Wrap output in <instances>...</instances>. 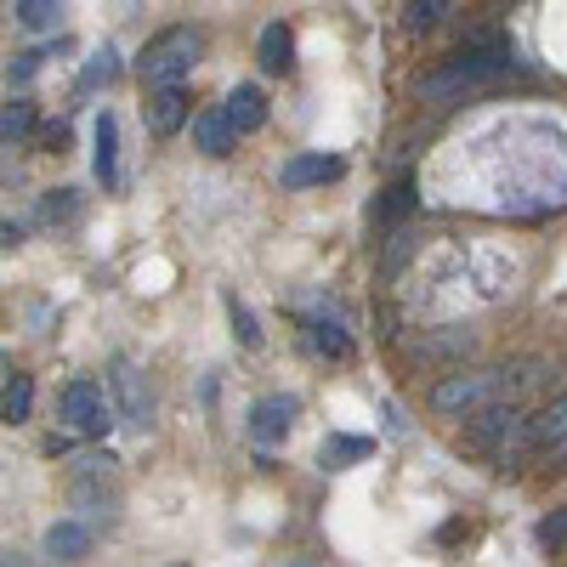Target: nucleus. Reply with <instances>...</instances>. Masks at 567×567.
I'll use <instances>...</instances> for the list:
<instances>
[{"label": "nucleus", "instance_id": "412c9836", "mask_svg": "<svg viewBox=\"0 0 567 567\" xmlns=\"http://www.w3.org/2000/svg\"><path fill=\"white\" fill-rule=\"evenodd\" d=\"M29 131H34V109H29V103H7V120H0V136H7V148H18Z\"/></svg>", "mask_w": 567, "mask_h": 567}, {"label": "nucleus", "instance_id": "20e7f679", "mask_svg": "<svg viewBox=\"0 0 567 567\" xmlns=\"http://www.w3.org/2000/svg\"><path fill=\"white\" fill-rule=\"evenodd\" d=\"M58 414L74 425L80 437H103L109 425H114V409H109V398H103L97 381H69L63 398H58Z\"/></svg>", "mask_w": 567, "mask_h": 567}, {"label": "nucleus", "instance_id": "6ab92c4d", "mask_svg": "<svg viewBox=\"0 0 567 567\" xmlns=\"http://www.w3.org/2000/svg\"><path fill=\"white\" fill-rule=\"evenodd\" d=\"M307 329H312V347H318L323 358H352V341L341 336V323H329V318H312Z\"/></svg>", "mask_w": 567, "mask_h": 567}, {"label": "nucleus", "instance_id": "a211bd4d", "mask_svg": "<svg viewBox=\"0 0 567 567\" xmlns=\"http://www.w3.org/2000/svg\"><path fill=\"white\" fill-rule=\"evenodd\" d=\"M85 545H91L85 523H58L52 534H45V550H52L58 561H74V556H85Z\"/></svg>", "mask_w": 567, "mask_h": 567}, {"label": "nucleus", "instance_id": "5701e85b", "mask_svg": "<svg viewBox=\"0 0 567 567\" xmlns=\"http://www.w3.org/2000/svg\"><path fill=\"white\" fill-rule=\"evenodd\" d=\"M74 210H80L74 187H58V194H45V199H40V221H45V227H52V221H69Z\"/></svg>", "mask_w": 567, "mask_h": 567}, {"label": "nucleus", "instance_id": "cd10ccee", "mask_svg": "<svg viewBox=\"0 0 567 567\" xmlns=\"http://www.w3.org/2000/svg\"><path fill=\"white\" fill-rule=\"evenodd\" d=\"M7 567H23V561H18V556H7Z\"/></svg>", "mask_w": 567, "mask_h": 567}, {"label": "nucleus", "instance_id": "dca6fc26", "mask_svg": "<svg viewBox=\"0 0 567 567\" xmlns=\"http://www.w3.org/2000/svg\"><path fill=\"white\" fill-rule=\"evenodd\" d=\"M414 205H420V194H414V187H409V182H392V187H386V199L374 205L369 216H374V227H398V221H403Z\"/></svg>", "mask_w": 567, "mask_h": 567}, {"label": "nucleus", "instance_id": "1a4fd4ad", "mask_svg": "<svg viewBox=\"0 0 567 567\" xmlns=\"http://www.w3.org/2000/svg\"><path fill=\"white\" fill-rule=\"evenodd\" d=\"M194 148L210 154V159H227L233 148H239V131H233L227 109H205V114L194 120Z\"/></svg>", "mask_w": 567, "mask_h": 567}, {"label": "nucleus", "instance_id": "423d86ee", "mask_svg": "<svg viewBox=\"0 0 567 567\" xmlns=\"http://www.w3.org/2000/svg\"><path fill=\"white\" fill-rule=\"evenodd\" d=\"M341 171H347L341 154H290V159H284V171H278V182L290 187V194H307V187L336 182Z\"/></svg>", "mask_w": 567, "mask_h": 567}, {"label": "nucleus", "instance_id": "393cba45", "mask_svg": "<svg viewBox=\"0 0 567 567\" xmlns=\"http://www.w3.org/2000/svg\"><path fill=\"white\" fill-rule=\"evenodd\" d=\"M409 256V227H392V239H386V256H381V267L386 272H398V261Z\"/></svg>", "mask_w": 567, "mask_h": 567}, {"label": "nucleus", "instance_id": "2eb2a0df", "mask_svg": "<svg viewBox=\"0 0 567 567\" xmlns=\"http://www.w3.org/2000/svg\"><path fill=\"white\" fill-rule=\"evenodd\" d=\"M12 12L29 34H45V29L63 23V0H12Z\"/></svg>", "mask_w": 567, "mask_h": 567}, {"label": "nucleus", "instance_id": "f03ea898", "mask_svg": "<svg viewBox=\"0 0 567 567\" xmlns=\"http://www.w3.org/2000/svg\"><path fill=\"white\" fill-rule=\"evenodd\" d=\"M194 63H199V34L187 23H171V29H159L148 45H142L136 74H142L148 91H165V85H182L187 74H194Z\"/></svg>", "mask_w": 567, "mask_h": 567}, {"label": "nucleus", "instance_id": "9b49d317", "mask_svg": "<svg viewBox=\"0 0 567 567\" xmlns=\"http://www.w3.org/2000/svg\"><path fill=\"white\" fill-rule=\"evenodd\" d=\"M221 109H227V120H233V131H239V136H250V131L267 125V97H261V85H233Z\"/></svg>", "mask_w": 567, "mask_h": 567}, {"label": "nucleus", "instance_id": "f3484780", "mask_svg": "<svg viewBox=\"0 0 567 567\" xmlns=\"http://www.w3.org/2000/svg\"><path fill=\"white\" fill-rule=\"evenodd\" d=\"M29 409H34V381L29 374H7V398H0V414H7V425H18V420H29Z\"/></svg>", "mask_w": 567, "mask_h": 567}, {"label": "nucleus", "instance_id": "ddd939ff", "mask_svg": "<svg viewBox=\"0 0 567 567\" xmlns=\"http://www.w3.org/2000/svg\"><path fill=\"white\" fill-rule=\"evenodd\" d=\"M91 165H97V182L103 187H120V120L109 109L97 120V154H91Z\"/></svg>", "mask_w": 567, "mask_h": 567}, {"label": "nucleus", "instance_id": "a878e982", "mask_svg": "<svg viewBox=\"0 0 567 567\" xmlns=\"http://www.w3.org/2000/svg\"><path fill=\"white\" fill-rule=\"evenodd\" d=\"M233 329H239V341H245V347H256V341H261V336H256V318H250L239 301H233Z\"/></svg>", "mask_w": 567, "mask_h": 567}, {"label": "nucleus", "instance_id": "4468645a", "mask_svg": "<svg viewBox=\"0 0 567 567\" xmlns=\"http://www.w3.org/2000/svg\"><path fill=\"white\" fill-rule=\"evenodd\" d=\"M256 52H261V69H267V74H290V69H296V34L284 29V23H267Z\"/></svg>", "mask_w": 567, "mask_h": 567}, {"label": "nucleus", "instance_id": "0eeeda50", "mask_svg": "<svg viewBox=\"0 0 567 567\" xmlns=\"http://www.w3.org/2000/svg\"><path fill=\"white\" fill-rule=\"evenodd\" d=\"M290 420H296V398H261V403L250 409V437H256L261 449H272V443L290 437Z\"/></svg>", "mask_w": 567, "mask_h": 567}, {"label": "nucleus", "instance_id": "4be33fe9", "mask_svg": "<svg viewBox=\"0 0 567 567\" xmlns=\"http://www.w3.org/2000/svg\"><path fill=\"white\" fill-rule=\"evenodd\" d=\"M363 454H369L363 437H336V443H323V465H329V471H341V465H352V460H363Z\"/></svg>", "mask_w": 567, "mask_h": 567}, {"label": "nucleus", "instance_id": "39448f33", "mask_svg": "<svg viewBox=\"0 0 567 567\" xmlns=\"http://www.w3.org/2000/svg\"><path fill=\"white\" fill-rule=\"evenodd\" d=\"M528 443H534L539 460H567V392H556L545 409H534Z\"/></svg>", "mask_w": 567, "mask_h": 567}, {"label": "nucleus", "instance_id": "aec40b11", "mask_svg": "<svg viewBox=\"0 0 567 567\" xmlns=\"http://www.w3.org/2000/svg\"><path fill=\"white\" fill-rule=\"evenodd\" d=\"M114 69H120V63H114V52L103 45V52L85 63V74L74 80V97H91V91H97V85H109V80H114Z\"/></svg>", "mask_w": 567, "mask_h": 567}, {"label": "nucleus", "instance_id": "9d476101", "mask_svg": "<svg viewBox=\"0 0 567 567\" xmlns=\"http://www.w3.org/2000/svg\"><path fill=\"white\" fill-rule=\"evenodd\" d=\"M182 125H187V91H182V85L148 91V131H154V136H176Z\"/></svg>", "mask_w": 567, "mask_h": 567}, {"label": "nucleus", "instance_id": "b1692460", "mask_svg": "<svg viewBox=\"0 0 567 567\" xmlns=\"http://www.w3.org/2000/svg\"><path fill=\"white\" fill-rule=\"evenodd\" d=\"M449 12V0H409V12H403V23L420 34V29H432L437 18Z\"/></svg>", "mask_w": 567, "mask_h": 567}, {"label": "nucleus", "instance_id": "7ed1b4c3", "mask_svg": "<svg viewBox=\"0 0 567 567\" xmlns=\"http://www.w3.org/2000/svg\"><path fill=\"white\" fill-rule=\"evenodd\" d=\"M505 374H511V363H499V369H454V374H443V381L432 386V409L449 414V420H471L488 403H511L505 398Z\"/></svg>", "mask_w": 567, "mask_h": 567}, {"label": "nucleus", "instance_id": "bb28decb", "mask_svg": "<svg viewBox=\"0 0 567 567\" xmlns=\"http://www.w3.org/2000/svg\"><path fill=\"white\" fill-rule=\"evenodd\" d=\"M561 539H567V516H550V523H539V545H545V550H556Z\"/></svg>", "mask_w": 567, "mask_h": 567}, {"label": "nucleus", "instance_id": "f257e3e1", "mask_svg": "<svg viewBox=\"0 0 567 567\" xmlns=\"http://www.w3.org/2000/svg\"><path fill=\"white\" fill-rule=\"evenodd\" d=\"M523 63H516V52H511V40H499V34H471L465 45H460V58L449 63V69H437V74H425V97H454V91H477V85H494V80H505V74H516Z\"/></svg>", "mask_w": 567, "mask_h": 567}, {"label": "nucleus", "instance_id": "6e6552de", "mask_svg": "<svg viewBox=\"0 0 567 567\" xmlns=\"http://www.w3.org/2000/svg\"><path fill=\"white\" fill-rule=\"evenodd\" d=\"M409 352H414V358H425V363L471 358V352H477V336H471V329H425V336H414V341H409Z\"/></svg>", "mask_w": 567, "mask_h": 567}, {"label": "nucleus", "instance_id": "f8f14e48", "mask_svg": "<svg viewBox=\"0 0 567 567\" xmlns=\"http://www.w3.org/2000/svg\"><path fill=\"white\" fill-rule=\"evenodd\" d=\"M114 392H120V409H125V425H148V392H142V374L131 369V363H114Z\"/></svg>", "mask_w": 567, "mask_h": 567}]
</instances>
